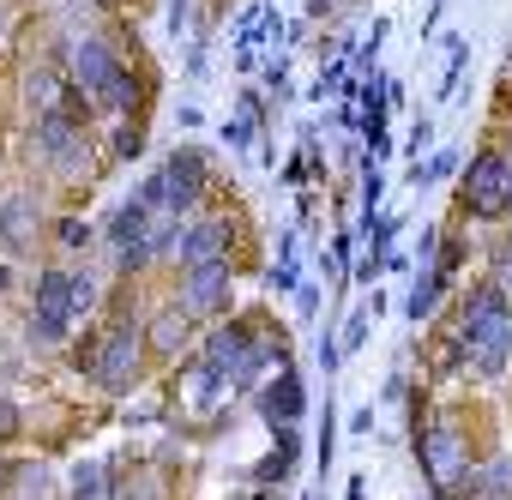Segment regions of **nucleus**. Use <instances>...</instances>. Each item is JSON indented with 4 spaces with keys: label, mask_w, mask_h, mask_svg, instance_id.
<instances>
[{
    "label": "nucleus",
    "mask_w": 512,
    "mask_h": 500,
    "mask_svg": "<svg viewBox=\"0 0 512 500\" xmlns=\"http://www.w3.org/2000/svg\"><path fill=\"white\" fill-rule=\"evenodd\" d=\"M199 193H205V163H199V151H175L163 169L145 175V187H139L133 199H145L157 217H187V211L199 205Z\"/></svg>",
    "instance_id": "obj_2"
},
{
    "label": "nucleus",
    "mask_w": 512,
    "mask_h": 500,
    "mask_svg": "<svg viewBox=\"0 0 512 500\" xmlns=\"http://www.w3.org/2000/svg\"><path fill=\"white\" fill-rule=\"evenodd\" d=\"M97 103H103V109H109V115H127V109H133V103H139V79H133V73H127V67H121V73H115V79H109V91H103V97H97Z\"/></svg>",
    "instance_id": "obj_13"
},
{
    "label": "nucleus",
    "mask_w": 512,
    "mask_h": 500,
    "mask_svg": "<svg viewBox=\"0 0 512 500\" xmlns=\"http://www.w3.org/2000/svg\"><path fill=\"white\" fill-rule=\"evenodd\" d=\"M464 61H470V49L452 43V55H446V79H440V97H458V85H464Z\"/></svg>",
    "instance_id": "obj_21"
},
{
    "label": "nucleus",
    "mask_w": 512,
    "mask_h": 500,
    "mask_svg": "<svg viewBox=\"0 0 512 500\" xmlns=\"http://www.w3.org/2000/svg\"><path fill=\"white\" fill-rule=\"evenodd\" d=\"M290 464H296V434L284 428V434H278V452L260 464V482H284V476H290Z\"/></svg>",
    "instance_id": "obj_18"
},
{
    "label": "nucleus",
    "mask_w": 512,
    "mask_h": 500,
    "mask_svg": "<svg viewBox=\"0 0 512 500\" xmlns=\"http://www.w3.org/2000/svg\"><path fill=\"white\" fill-rule=\"evenodd\" d=\"M332 446H338V422H332V404H326V428H320V470L332 464Z\"/></svg>",
    "instance_id": "obj_26"
},
{
    "label": "nucleus",
    "mask_w": 512,
    "mask_h": 500,
    "mask_svg": "<svg viewBox=\"0 0 512 500\" xmlns=\"http://www.w3.org/2000/svg\"><path fill=\"white\" fill-rule=\"evenodd\" d=\"M37 145H43V157H49V163H61V175H85V145H79V127H73L61 109H49V115L37 121Z\"/></svg>",
    "instance_id": "obj_7"
},
{
    "label": "nucleus",
    "mask_w": 512,
    "mask_h": 500,
    "mask_svg": "<svg viewBox=\"0 0 512 500\" xmlns=\"http://www.w3.org/2000/svg\"><path fill=\"white\" fill-rule=\"evenodd\" d=\"M428 139H434V121H428V115H422V121H416V127H410V157H422V145H428Z\"/></svg>",
    "instance_id": "obj_29"
},
{
    "label": "nucleus",
    "mask_w": 512,
    "mask_h": 500,
    "mask_svg": "<svg viewBox=\"0 0 512 500\" xmlns=\"http://www.w3.org/2000/svg\"><path fill=\"white\" fill-rule=\"evenodd\" d=\"M302 410H308V392H302V380L284 368V374H278V386L266 392V416H272V422H296Z\"/></svg>",
    "instance_id": "obj_11"
},
{
    "label": "nucleus",
    "mask_w": 512,
    "mask_h": 500,
    "mask_svg": "<svg viewBox=\"0 0 512 500\" xmlns=\"http://www.w3.org/2000/svg\"><path fill=\"white\" fill-rule=\"evenodd\" d=\"M115 73H121V61L109 55V43H97V37H85V43L73 49V85H85L91 97H103Z\"/></svg>",
    "instance_id": "obj_9"
},
{
    "label": "nucleus",
    "mask_w": 512,
    "mask_h": 500,
    "mask_svg": "<svg viewBox=\"0 0 512 500\" xmlns=\"http://www.w3.org/2000/svg\"><path fill=\"white\" fill-rule=\"evenodd\" d=\"M0 235H7V247H25V241H31V199H7Z\"/></svg>",
    "instance_id": "obj_16"
},
{
    "label": "nucleus",
    "mask_w": 512,
    "mask_h": 500,
    "mask_svg": "<svg viewBox=\"0 0 512 500\" xmlns=\"http://www.w3.org/2000/svg\"><path fill=\"white\" fill-rule=\"evenodd\" d=\"M380 199H386V175H380V163L368 157V175H362V223L374 229V217H380Z\"/></svg>",
    "instance_id": "obj_17"
},
{
    "label": "nucleus",
    "mask_w": 512,
    "mask_h": 500,
    "mask_svg": "<svg viewBox=\"0 0 512 500\" xmlns=\"http://www.w3.org/2000/svg\"><path fill=\"white\" fill-rule=\"evenodd\" d=\"M464 211H476V217H506L512 211V157L488 151V157L470 163V175H464Z\"/></svg>",
    "instance_id": "obj_3"
},
{
    "label": "nucleus",
    "mask_w": 512,
    "mask_h": 500,
    "mask_svg": "<svg viewBox=\"0 0 512 500\" xmlns=\"http://www.w3.org/2000/svg\"><path fill=\"white\" fill-rule=\"evenodd\" d=\"M266 85H272L278 97L290 91V61H284V55H266Z\"/></svg>",
    "instance_id": "obj_24"
},
{
    "label": "nucleus",
    "mask_w": 512,
    "mask_h": 500,
    "mask_svg": "<svg viewBox=\"0 0 512 500\" xmlns=\"http://www.w3.org/2000/svg\"><path fill=\"white\" fill-rule=\"evenodd\" d=\"M181 296H187V314H217V308L229 302V260H205V266H193L187 284H181Z\"/></svg>",
    "instance_id": "obj_8"
},
{
    "label": "nucleus",
    "mask_w": 512,
    "mask_h": 500,
    "mask_svg": "<svg viewBox=\"0 0 512 500\" xmlns=\"http://www.w3.org/2000/svg\"><path fill=\"white\" fill-rule=\"evenodd\" d=\"M67 314H73V278L67 272H43L37 278V338L43 344H55L61 332H67Z\"/></svg>",
    "instance_id": "obj_6"
},
{
    "label": "nucleus",
    "mask_w": 512,
    "mask_h": 500,
    "mask_svg": "<svg viewBox=\"0 0 512 500\" xmlns=\"http://www.w3.org/2000/svg\"><path fill=\"white\" fill-rule=\"evenodd\" d=\"M181 332H187V320H181V302H175V308H163V314L151 320V350H163V356H169V350L181 344Z\"/></svg>",
    "instance_id": "obj_14"
},
{
    "label": "nucleus",
    "mask_w": 512,
    "mask_h": 500,
    "mask_svg": "<svg viewBox=\"0 0 512 500\" xmlns=\"http://www.w3.org/2000/svg\"><path fill=\"white\" fill-rule=\"evenodd\" d=\"M91 308H97V278L73 272V314H91Z\"/></svg>",
    "instance_id": "obj_23"
},
{
    "label": "nucleus",
    "mask_w": 512,
    "mask_h": 500,
    "mask_svg": "<svg viewBox=\"0 0 512 500\" xmlns=\"http://www.w3.org/2000/svg\"><path fill=\"white\" fill-rule=\"evenodd\" d=\"M61 241H67V247H79V241H91V229H85V223H73V217H67V223H61Z\"/></svg>",
    "instance_id": "obj_31"
},
{
    "label": "nucleus",
    "mask_w": 512,
    "mask_h": 500,
    "mask_svg": "<svg viewBox=\"0 0 512 500\" xmlns=\"http://www.w3.org/2000/svg\"><path fill=\"white\" fill-rule=\"evenodd\" d=\"M500 272H506V278H512V241H506V247H500Z\"/></svg>",
    "instance_id": "obj_33"
},
{
    "label": "nucleus",
    "mask_w": 512,
    "mask_h": 500,
    "mask_svg": "<svg viewBox=\"0 0 512 500\" xmlns=\"http://www.w3.org/2000/svg\"><path fill=\"white\" fill-rule=\"evenodd\" d=\"M73 500H103V470L97 464H79L73 470Z\"/></svg>",
    "instance_id": "obj_22"
},
{
    "label": "nucleus",
    "mask_w": 512,
    "mask_h": 500,
    "mask_svg": "<svg viewBox=\"0 0 512 500\" xmlns=\"http://www.w3.org/2000/svg\"><path fill=\"white\" fill-rule=\"evenodd\" d=\"M368 314H374V320H380V314H386V302H380V296H374V302H368V308H356V314H350V320H344V338H338V344H344V350H362V338H368Z\"/></svg>",
    "instance_id": "obj_19"
},
{
    "label": "nucleus",
    "mask_w": 512,
    "mask_h": 500,
    "mask_svg": "<svg viewBox=\"0 0 512 500\" xmlns=\"http://www.w3.org/2000/svg\"><path fill=\"white\" fill-rule=\"evenodd\" d=\"M223 139H229V145L241 151V145L253 139V121H247V115H235V121H223Z\"/></svg>",
    "instance_id": "obj_25"
},
{
    "label": "nucleus",
    "mask_w": 512,
    "mask_h": 500,
    "mask_svg": "<svg viewBox=\"0 0 512 500\" xmlns=\"http://www.w3.org/2000/svg\"><path fill=\"white\" fill-rule=\"evenodd\" d=\"M133 374H139V332H133V326H115V332L103 338L97 362H91V380H97L103 392H127Z\"/></svg>",
    "instance_id": "obj_5"
},
{
    "label": "nucleus",
    "mask_w": 512,
    "mask_h": 500,
    "mask_svg": "<svg viewBox=\"0 0 512 500\" xmlns=\"http://www.w3.org/2000/svg\"><path fill=\"white\" fill-rule=\"evenodd\" d=\"M296 254H302V247H296V235L284 229V235H278V266H272V290H296V272H302V266H296Z\"/></svg>",
    "instance_id": "obj_15"
},
{
    "label": "nucleus",
    "mask_w": 512,
    "mask_h": 500,
    "mask_svg": "<svg viewBox=\"0 0 512 500\" xmlns=\"http://www.w3.org/2000/svg\"><path fill=\"white\" fill-rule=\"evenodd\" d=\"M458 338L470 344V362L482 374H506V362H512V308H506L500 284H482L464 302V332Z\"/></svg>",
    "instance_id": "obj_1"
},
{
    "label": "nucleus",
    "mask_w": 512,
    "mask_h": 500,
    "mask_svg": "<svg viewBox=\"0 0 512 500\" xmlns=\"http://www.w3.org/2000/svg\"><path fill=\"white\" fill-rule=\"evenodd\" d=\"M139 145H145V127H121V139H115V151H121V157H133Z\"/></svg>",
    "instance_id": "obj_28"
},
{
    "label": "nucleus",
    "mask_w": 512,
    "mask_h": 500,
    "mask_svg": "<svg viewBox=\"0 0 512 500\" xmlns=\"http://www.w3.org/2000/svg\"><path fill=\"white\" fill-rule=\"evenodd\" d=\"M223 223H193V229H181V241H175V254H181V266L193 272V266H205V260H223Z\"/></svg>",
    "instance_id": "obj_10"
},
{
    "label": "nucleus",
    "mask_w": 512,
    "mask_h": 500,
    "mask_svg": "<svg viewBox=\"0 0 512 500\" xmlns=\"http://www.w3.org/2000/svg\"><path fill=\"white\" fill-rule=\"evenodd\" d=\"M452 169H458V151H434L422 169H410V181H416V187H428V181H446Z\"/></svg>",
    "instance_id": "obj_20"
},
{
    "label": "nucleus",
    "mask_w": 512,
    "mask_h": 500,
    "mask_svg": "<svg viewBox=\"0 0 512 500\" xmlns=\"http://www.w3.org/2000/svg\"><path fill=\"white\" fill-rule=\"evenodd\" d=\"M416 458H422V470H428V482H434V488H452V482H464V476H470L464 440H458V428H446V422L416 428Z\"/></svg>",
    "instance_id": "obj_4"
},
{
    "label": "nucleus",
    "mask_w": 512,
    "mask_h": 500,
    "mask_svg": "<svg viewBox=\"0 0 512 500\" xmlns=\"http://www.w3.org/2000/svg\"><path fill=\"white\" fill-rule=\"evenodd\" d=\"M7 434H19V416H13V404H0V440Z\"/></svg>",
    "instance_id": "obj_32"
},
{
    "label": "nucleus",
    "mask_w": 512,
    "mask_h": 500,
    "mask_svg": "<svg viewBox=\"0 0 512 500\" xmlns=\"http://www.w3.org/2000/svg\"><path fill=\"white\" fill-rule=\"evenodd\" d=\"M31 97H37V103H55V97H61V85H55L49 73H37V79H31Z\"/></svg>",
    "instance_id": "obj_27"
},
{
    "label": "nucleus",
    "mask_w": 512,
    "mask_h": 500,
    "mask_svg": "<svg viewBox=\"0 0 512 500\" xmlns=\"http://www.w3.org/2000/svg\"><path fill=\"white\" fill-rule=\"evenodd\" d=\"M440 290H446V272H434V266H428V272H422V278L410 284L404 320H416V326H422V320H434V308H440Z\"/></svg>",
    "instance_id": "obj_12"
},
{
    "label": "nucleus",
    "mask_w": 512,
    "mask_h": 500,
    "mask_svg": "<svg viewBox=\"0 0 512 500\" xmlns=\"http://www.w3.org/2000/svg\"><path fill=\"white\" fill-rule=\"evenodd\" d=\"M338 356H344V344H338V338H332V332H320V362H326V374H332V368H338Z\"/></svg>",
    "instance_id": "obj_30"
}]
</instances>
